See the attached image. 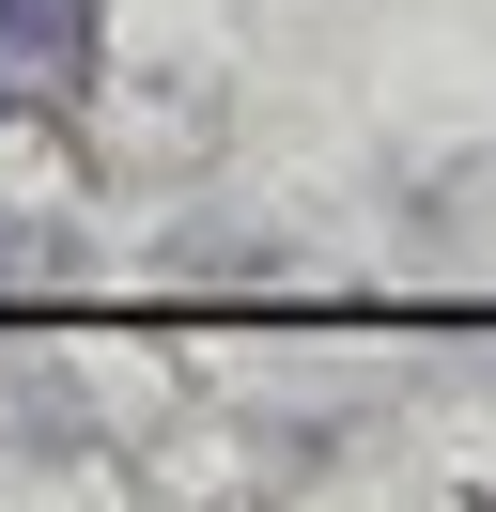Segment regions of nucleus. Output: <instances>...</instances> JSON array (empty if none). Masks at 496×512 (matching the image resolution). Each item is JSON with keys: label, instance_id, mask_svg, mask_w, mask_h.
<instances>
[{"label": "nucleus", "instance_id": "obj_1", "mask_svg": "<svg viewBox=\"0 0 496 512\" xmlns=\"http://www.w3.org/2000/svg\"><path fill=\"white\" fill-rule=\"evenodd\" d=\"M93 78V0H0V94L62 109Z\"/></svg>", "mask_w": 496, "mask_h": 512}]
</instances>
